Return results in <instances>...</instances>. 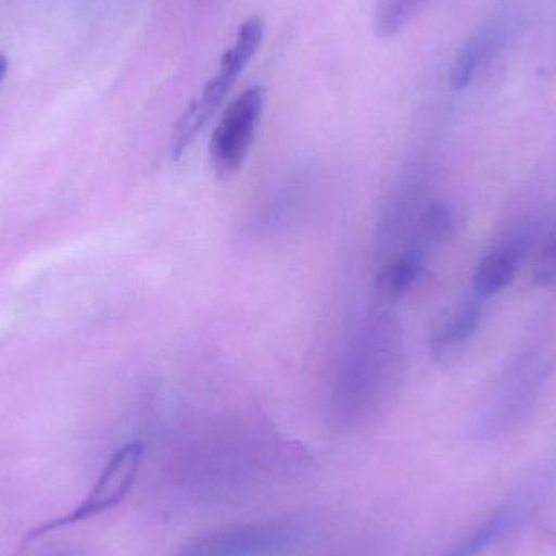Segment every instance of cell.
Returning a JSON list of instances; mask_svg holds the SVG:
<instances>
[{"mask_svg": "<svg viewBox=\"0 0 556 556\" xmlns=\"http://www.w3.org/2000/svg\"><path fill=\"white\" fill-rule=\"evenodd\" d=\"M7 71H9V62H7L3 52L0 51V85H2L3 78H5Z\"/></svg>", "mask_w": 556, "mask_h": 556, "instance_id": "14", "label": "cell"}, {"mask_svg": "<svg viewBox=\"0 0 556 556\" xmlns=\"http://www.w3.org/2000/svg\"><path fill=\"white\" fill-rule=\"evenodd\" d=\"M143 453H146V446L140 441H132V443L121 447L111 457L110 463L106 464L100 479L91 486L88 495L75 506V509H72L65 516H61V518L51 519V521L29 531L20 551L29 547L33 542L52 534L58 529L80 525V522L93 519L94 516L103 515V513L121 505L124 498L129 495L134 483H136L140 466H142Z\"/></svg>", "mask_w": 556, "mask_h": 556, "instance_id": "2", "label": "cell"}, {"mask_svg": "<svg viewBox=\"0 0 556 556\" xmlns=\"http://www.w3.org/2000/svg\"><path fill=\"white\" fill-rule=\"evenodd\" d=\"M264 39V22L257 16H251L241 25L237 41L225 52L220 62V71L212 78L201 97L186 108L176 124L172 139L173 159H181L182 153L191 147L205 124L214 116L215 111L224 103L231 87L237 84L241 72L248 67L251 59L257 54Z\"/></svg>", "mask_w": 556, "mask_h": 556, "instance_id": "1", "label": "cell"}, {"mask_svg": "<svg viewBox=\"0 0 556 556\" xmlns=\"http://www.w3.org/2000/svg\"><path fill=\"white\" fill-rule=\"evenodd\" d=\"M430 0H378L375 10V29L379 38H391L401 33Z\"/></svg>", "mask_w": 556, "mask_h": 556, "instance_id": "11", "label": "cell"}, {"mask_svg": "<svg viewBox=\"0 0 556 556\" xmlns=\"http://www.w3.org/2000/svg\"><path fill=\"white\" fill-rule=\"evenodd\" d=\"M451 227H453V217H451L450 208L441 202L431 204L425 214V235L430 240H441L450 233Z\"/></svg>", "mask_w": 556, "mask_h": 556, "instance_id": "12", "label": "cell"}, {"mask_svg": "<svg viewBox=\"0 0 556 556\" xmlns=\"http://www.w3.org/2000/svg\"><path fill=\"white\" fill-rule=\"evenodd\" d=\"M529 250L528 235H519L508 243L486 254L473 274V291L477 296L486 298L498 293L515 277L522 257Z\"/></svg>", "mask_w": 556, "mask_h": 556, "instance_id": "7", "label": "cell"}, {"mask_svg": "<svg viewBox=\"0 0 556 556\" xmlns=\"http://www.w3.org/2000/svg\"><path fill=\"white\" fill-rule=\"evenodd\" d=\"M424 248L418 247V244L408 248L397 260L392 261L386 267L384 273L379 278L382 290L388 291L392 296H401L420 277L421 269H424Z\"/></svg>", "mask_w": 556, "mask_h": 556, "instance_id": "10", "label": "cell"}, {"mask_svg": "<svg viewBox=\"0 0 556 556\" xmlns=\"http://www.w3.org/2000/svg\"><path fill=\"white\" fill-rule=\"evenodd\" d=\"M519 509L521 506L516 503L500 506L441 556H482L503 535L511 531L519 518Z\"/></svg>", "mask_w": 556, "mask_h": 556, "instance_id": "9", "label": "cell"}, {"mask_svg": "<svg viewBox=\"0 0 556 556\" xmlns=\"http://www.w3.org/2000/svg\"><path fill=\"white\" fill-rule=\"evenodd\" d=\"M267 93L251 87L240 94L222 116L211 142V160L220 178H230L243 165L256 137Z\"/></svg>", "mask_w": 556, "mask_h": 556, "instance_id": "4", "label": "cell"}, {"mask_svg": "<svg viewBox=\"0 0 556 556\" xmlns=\"http://www.w3.org/2000/svg\"><path fill=\"white\" fill-rule=\"evenodd\" d=\"M482 314L480 296L464 301L431 337V353L440 362L453 358L476 333Z\"/></svg>", "mask_w": 556, "mask_h": 556, "instance_id": "8", "label": "cell"}, {"mask_svg": "<svg viewBox=\"0 0 556 556\" xmlns=\"http://www.w3.org/2000/svg\"><path fill=\"white\" fill-rule=\"evenodd\" d=\"M544 376L541 371L529 376L518 388L509 389L500 395L490 407L479 415L472 427L473 437L479 440H493L515 430L534 407Z\"/></svg>", "mask_w": 556, "mask_h": 556, "instance_id": "6", "label": "cell"}, {"mask_svg": "<svg viewBox=\"0 0 556 556\" xmlns=\"http://www.w3.org/2000/svg\"><path fill=\"white\" fill-rule=\"evenodd\" d=\"M51 556H78V555L75 554V552L64 551V552H59V554H54Z\"/></svg>", "mask_w": 556, "mask_h": 556, "instance_id": "15", "label": "cell"}, {"mask_svg": "<svg viewBox=\"0 0 556 556\" xmlns=\"http://www.w3.org/2000/svg\"><path fill=\"white\" fill-rule=\"evenodd\" d=\"M535 283L541 287H555L556 285V230L548 238L534 270Z\"/></svg>", "mask_w": 556, "mask_h": 556, "instance_id": "13", "label": "cell"}, {"mask_svg": "<svg viewBox=\"0 0 556 556\" xmlns=\"http://www.w3.org/2000/svg\"><path fill=\"white\" fill-rule=\"evenodd\" d=\"M519 22V10L505 5L486 16L476 31L469 36L454 59L451 68V87L464 90L472 84L473 78L489 67L490 62L502 52L515 35Z\"/></svg>", "mask_w": 556, "mask_h": 556, "instance_id": "5", "label": "cell"}, {"mask_svg": "<svg viewBox=\"0 0 556 556\" xmlns=\"http://www.w3.org/2000/svg\"><path fill=\"white\" fill-rule=\"evenodd\" d=\"M298 539L300 529L294 522H243L201 535L178 556H277L290 551Z\"/></svg>", "mask_w": 556, "mask_h": 556, "instance_id": "3", "label": "cell"}]
</instances>
